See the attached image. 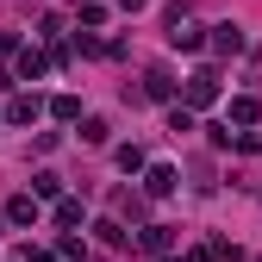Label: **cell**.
Listing matches in <instances>:
<instances>
[{"mask_svg":"<svg viewBox=\"0 0 262 262\" xmlns=\"http://www.w3.org/2000/svg\"><path fill=\"white\" fill-rule=\"evenodd\" d=\"M212 100H219V75H212V69H193V75H187V106L200 113V106H212Z\"/></svg>","mask_w":262,"mask_h":262,"instance_id":"cell-1","label":"cell"},{"mask_svg":"<svg viewBox=\"0 0 262 262\" xmlns=\"http://www.w3.org/2000/svg\"><path fill=\"white\" fill-rule=\"evenodd\" d=\"M175 169H169V162H150V169H144V193H150V200H169V193H175Z\"/></svg>","mask_w":262,"mask_h":262,"instance_id":"cell-2","label":"cell"},{"mask_svg":"<svg viewBox=\"0 0 262 262\" xmlns=\"http://www.w3.org/2000/svg\"><path fill=\"white\" fill-rule=\"evenodd\" d=\"M38 113H44V100H38V94H13V100H7V125H31Z\"/></svg>","mask_w":262,"mask_h":262,"instance_id":"cell-3","label":"cell"},{"mask_svg":"<svg viewBox=\"0 0 262 262\" xmlns=\"http://www.w3.org/2000/svg\"><path fill=\"white\" fill-rule=\"evenodd\" d=\"M138 94H144V100H175V75H169V69H150Z\"/></svg>","mask_w":262,"mask_h":262,"instance_id":"cell-4","label":"cell"},{"mask_svg":"<svg viewBox=\"0 0 262 262\" xmlns=\"http://www.w3.org/2000/svg\"><path fill=\"white\" fill-rule=\"evenodd\" d=\"M212 50H219V56H237V50H244V31H237V25H212Z\"/></svg>","mask_w":262,"mask_h":262,"instance_id":"cell-5","label":"cell"},{"mask_svg":"<svg viewBox=\"0 0 262 262\" xmlns=\"http://www.w3.org/2000/svg\"><path fill=\"white\" fill-rule=\"evenodd\" d=\"M44 69H50V56H44V50H31V44H25V50H19V81H38Z\"/></svg>","mask_w":262,"mask_h":262,"instance_id":"cell-6","label":"cell"},{"mask_svg":"<svg viewBox=\"0 0 262 262\" xmlns=\"http://www.w3.org/2000/svg\"><path fill=\"white\" fill-rule=\"evenodd\" d=\"M138 237H144V250H150V256H162V250L175 244V225H144Z\"/></svg>","mask_w":262,"mask_h":262,"instance_id":"cell-7","label":"cell"},{"mask_svg":"<svg viewBox=\"0 0 262 262\" xmlns=\"http://www.w3.org/2000/svg\"><path fill=\"white\" fill-rule=\"evenodd\" d=\"M50 119L75 125V119H81V100H75V94H50Z\"/></svg>","mask_w":262,"mask_h":262,"instance_id":"cell-8","label":"cell"},{"mask_svg":"<svg viewBox=\"0 0 262 262\" xmlns=\"http://www.w3.org/2000/svg\"><path fill=\"white\" fill-rule=\"evenodd\" d=\"M7 219L13 225H38V193H19V200L7 206Z\"/></svg>","mask_w":262,"mask_h":262,"instance_id":"cell-9","label":"cell"},{"mask_svg":"<svg viewBox=\"0 0 262 262\" xmlns=\"http://www.w3.org/2000/svg\"><path fill=\"white\" fill-rule=\"evenodd\" d=\"M94 237H100L106 250H125V225H119V219H100V225H94Z\"/></svg>","mask_w":262,"mask_h":262,"instance_id":"cell-10","label":"cell"},{"mask_svg":"<svg viewBox=\"0 0 262 262\" xmlns=\"http://www.w3.org/2000/svg\"><path fill=\"white\" fill-rule=\"evenodd\" d=\"M31 193H38V200H56V193H62V175H50V169L31 175Z\"/></svg>","mask_w":262,"mask_h":262,"instance_id":"cell-11","label":"cell"},{"mask_svg":"<svg viewBox=\"0 0 262 262\" xmlns=\"http://www.w3.org/2000/svg\"><path fill=\"white\" fill-rule=\"evenodd\" d=\"M256 113H262V106L250 100V94H237V100H231V125H256Z\"/></svg>","mask_w":262,"mask_h":262,"instance_id":"cell-12","label":"cell"},{"mask_svg":"<svg viewBox=\"0 0 262 262\" xmlns=\"http://www.w3.org/2000/svg\"><path fill=\"white\" fill-rule=\"evenodd\" d=\"M113 212L119 219H144V200H138V193H113Z\"/></svg>","mask_w":262,"mask_h":262,"instance_id":"cell-13","label":"cell"},{"mask_svg":"<svg viewBox=\"0 0 262 262\" xmlns=\"http://www.w3.org/2000/svg\"><path fill=\"white\" fill-rule=\"evenodd\" d=\"M119 169L138 175V169H144V150H138V144H119Z\"/></svg>","mask_w":262,"mask_h":262,"instance_id":"cell-14","label":"cell"},{"mask_svg":"<svg viewBox=\"0 0 262 262\" xmlns=\"http://www.w3.org/2000/svg\"><path fill=\"white\" fill-rule=\"evenodd\" d=\"M106 131H113L106 119H81V144H106Z\"/></svg>","mask_w":262,"mask_h":262,"instance_id":"cell-15","label":"cell"},{"mask_svg":"<svg viewBox=\"0 0 262 262\" xmlns=\"http://www.w3.org/2000/svg\"><path fill=\"white\" fill-rule=\"evenodd\" d=\"M56 256H69V262H81L88 250H81V237H75V231H62V237H56Z\"/></svg>","mask_w":262,"mask_h":262,"instance_id":"cell-16","label":"cell"},{"mask_svg":"<svg viewBox=\"0 0 262 262\" xmlns=\"http://www.w3.org/2000/svg\"><path fill=\"white\" fill-rule=\"evenodd\" d=\"M169 131L181 138V131H193V106H169Z\"/></svg>","mask_w":262,"mask_h":262,"instance_id":"cell-17","label":"cell"},{"mask_svg":"<svg viewBox=\"0 0 262 262\" xmlns=\"http://www.w3.org/2000/svg\"><path fill=\"white\" fill-rule=\"evenodd\" d=\"M56 225H81V200H56Z\"/></svg>","mask_w":262,"mask_h":262,"instance_id":"cell-18","label":"cell"},{"mask_svg":"<svg viewBox=\"0 0 262 262\" xmlns=\"http://www.w3.org/2000/svg\"><path fill=\"white\" fill-rule=\"evenodd\" d=\"M19 262H56V256H50V250H31V244H25V250H19Z\"/></svg>","mask_w":262,"mask_h":262,"instance_id":"cell-19","label":"cell"},{"mask_svg":"<svg viewBox=\"0 0 262 262\" xmlns=\"http://www.w3.org/2000/svg\"><path fill=\"white\" fill-rule=\"evenodd\" d=\"M119 7H125V13H138V7H150V0H119Z\"/></svg>","mask_w":262,"mask_h":262,"instance_id":"cell-20","label":"cell"},{"mask_svg":"<svg viewBox=\"0 0 262 262\" xmlns=\"http://www.w3.org/2000/svg\"><path fill=\"white\" fill-rule=\"evenodd\" d=\"M7 88H13V75H7V69H0V94H7Z\"/></svg>","mask_w":262,"mask_h":262,"instance_id":"cell-21","label":"cell"}]
</instances>
